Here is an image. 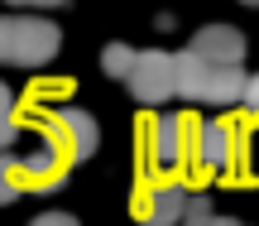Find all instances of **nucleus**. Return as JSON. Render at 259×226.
<instances>
[{
  "instance_id": "obj_17",
  "label": "nucleus",
  "mask_w": 259,
  "mask_h": 226,
  "mask_svg": "<svg viewBox=\"0 0 259 226\" xmlns=\"http://www.w3.org/2000/svg\"><path fill=\"white\" fill-rule=\"evenodd\" d=\"M5 5H34V10H53V5H67V0H5Z\"/></svg>"
},
{
  "instance_id": "obj_16",
  "label": "nucleus",
  "mask_w": 259,
  "mask_h": 226,
  "mask_svg": "<svg viewBox=\"0 0 259 226\" xmlns=\"http://www.w3.org/2000/svg\"><path fill=\"white\" fill-rule=\"evenodd\" d=\"M0 116H15V92H10V82H0Z\"/></svg>"
},
{
  "instance_id": "obj_19",
  "label": "nucleus",
  "mask_w": 259,
  "mask_h": 226,
  "mask_svg": "<svg viewBox=\"0 0 259 226\" xmlns=\"http://www.w3.org/2000/svg\"><path fill=\"white\" fill-rule=\"evenodd\" d=\"M240 5H259V0H240Z\"/></svg>"
},
{
  "instance_id": "obj_12",
  "label": "nucleus",
  "mask_w": 259,
  "mask_h": 226,
  "mask_svg": "<svg viewBox=\"0 0 259 226\" xmlns=\"http://www.w3.org/2000/svg\"><path fill=\"white\" fill-rule=\"evenodd\" d=\"M216 212H211V198L206 193H187V202H183V217H178V226H206Z\"/></svg>"
},
{
  "instance_id": "obj_13",
  "label": "nucleus",
  "mask_w": 259,
  "mask_h": 226,
  "mask_svg": "<svg viewBox=\"0 0 259 226\" xmlns=\"http://www.w3.org/2000/svg\"><path fill=\"white\" fill-rule=\"evenodd\" d=\"M15 198H19V178H15V164H10V154L0 149V207H10Z\"/></svg>"
},
{
  "instance_id": "obj_7",
  "label": "nucleus",
  "mask_w": 259,
  "mask_h": 226,
  "mask_svg": "<svg viewBox=\"0 0 259 226\" xmlns=\"http://www.w3.org/2000/svg\"><path fill=\"white\" fill-rule=\"evenodd\" d=\"M183 202H187L183 183H158V188H149L144 198H139V226H178Z\"/></svg>"
},
{
  "instance_id": "obj_3",
  "label": "nucleus",
  "mask_w": 259,
  "mask_h": 226,
  "mask_svg": "<svg viewBox=\"0 0 259 226\" xmlns=\"http://www.w3.org/2000/svg\"><path fill=\"white\" fill-rule=\"evenodd\" d=\"M58 149H63L67 164L77 159H92L96 149H101V125H96L92 111H82V106H58Z\"/></svg>"
},
{
  "instance_id": "obj_18",
  "label": "nucleus",
  "mask_w": 259,
  "mask_h": 226,
  "mask_svg": "<svg viewBox=\"0 0 259 226\" xmlns=\"http://www.w3.org/2000/svg\"><path fill=\"white\" fill-rule=\"evenodd\" d=\"M206 226H245V221H240V217H211Z\"/></svg>"
},
{
  "instance_id": "obj_1",
  "label": "nucleus",
  "mask_w": 259,
  "mask_h": 226,
  "mask_svg": "<svg viewBox=\"0 0 259 226\" xmlns=\"http://www.w3.org/2000/svg\"><path fill=\"white\" fill-rule=\"evenodd\" d=\"M63 48V29L44 15H0V63L44 67Z\"/></svg>"
},
{
  "instance_id": "obj_10",
  "label": "nucleus",
  "mask_w": 259,
  "mask_h": 226,
  "mask_svg": "<svg viewBox=\"0 0 259 226\" xmlns=\"http://www.w3.org/2000/svg\"><path fill=\"white\" fill-rule=\"evenodd\" d=\"M206 58H197L192 48L173 53V96H187V101H202V82H206Z\"/></svg>"
},
{
  "instance_id": "obj_15",
  "label": "nucleus",
  "mask_w": 259,
  "mask_h": 226,
  "mask_svg": "<svg viewBox=\"0 0 259 226\" xmlns=\"http://www.w3.org/2000/svg\"><path fill=\"white\" fill-rule=\"evenodd\" d=\"M240 101H245V106H250V111L259 116V72H254V77H245V92H240Z\"/></svg>"
},
{
  "instance_id": "obj_9",
  "label": "nucleus",
  "mask_w": 259,
  "mask_h": 226,
  "mask_svg": "<svg viewBox=\"0 0 259 226\" xmlns=\"http://www.w3.org/2000/svg\"><path fill=\"white\" fill-rule=\"evenodd\" d=\"M245 77H250V72H245L240 63H211V67H206V82H202V101H211V106L240 101Z\"/></svg>"
},
{
  "instance_id": "obj_8",
  "label": "nucleus",
  "mask_w": 259,
  "mask_h": 226,
  "mask_svg": "<svg viewBox=\"0 0 259 226\" xmlns=\"http://www.w3.org/2000/svg\"><path fill=\"white\" fill-rule=\"evenodd\" d=\"M19 173L48 183V188L58 193L67 183V159H63V149H58V140H48V144H38L34 154H24V159H19Z\"/></svg>"
},
{
  "instance_id": "obj_11",
  "label": "nucleus",
  "mask_w": 259,
  "mask_h": 226,
  "mask_svg": "<svg viewBox=\"0 0 259 226\" xmlns=\"http://www.w3.org/2000/svg\"><path fill=\"white\" fill-rule=\"evenodd\" d=\"M101 67H106V77L125 82L130 67H135V48H130V44H106V48H101Z\"/></svg>"
},
{
  "instance_id": "obj_4",
  "label": "nucleus",
  "mask_w": 259,
  "mask_h": 226,
  "mask_svg": "<svg viewBox=\"0 0 259 226\" xmlns=\"http://www.w3.org/2000/svg\"><path fill=\"white\" fill-rule=\"evenodd\" d=\"M187 149L206 173H226L235 159V135L221 121H197V125H187Z\"/></svg>"
},
{
  "instance_id": "obj_6",
  "label": "nucleus",
  "mask_w": 259,
  "mask_h": 226,
  "mask_svg": "<svg viewBox=\"0 0 259 226\" xmlns=\"http://www.w3.org/2000/svg\"><path fill=\"white\" fill-rule=\"evenodd\" d=\"M187 48L206 63H245V34L231 24H202Z\"/></svg>"
},
{
  "instance_id": "obj_5",
  "label": "nucleus",
  "mask_w": 259,
  "mask_h": 226,
  "mask_svg": "<svg viewBox=\"0 0 259 226\" xmlns=\"http://www.w3.org/2000/svg\"><path fill=\"white\" fill-rule=\"evenodd\" d=\"M149 159L158 169H178L187 159V116H168L158 111L149 121Z\"/></svg>"
},
{
  "instance_id": "obj_2",
  "label": "nucleus",
  "mask_w": 259,
  "mask_h": 226,
  "mask_svg": "<svg viewBox=\"0 0 259 226\" xmlns=\"http://www.w3.org/2000/svg\"><path fill=\"white\" fill-rule=\"evenodd\" d=\"M125 87L139 106H163L173 96V53H163V48L135 53V67H130Z\"/></svg>"
},
{
  "instance_id": "obj_14",
  "label": "nucleus",
  "mask_w": 259,
  "mask_h": 226,
  "mask_svg": "<svg viewBox=\"0 0 259 226\" xmlns=\"http://www.w3.org/2000/svg\"><path fill=\"white\" fill-rule=\"evenodd\" d=\"M29 226H82V221H77L72 212H38Z\"/></svg>"
}]
</instances>
